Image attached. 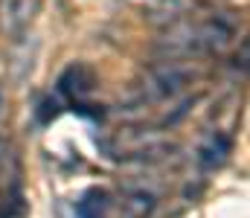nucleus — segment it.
<instances>
[{
    "mask_svg": "<svg viewBox=\"0 0 250 218\" xmlns=\"http://www.w3.org/2000/svg\"><path fill=\"white\" fill-rule=\"evenodd\" d=\"M233 38H236V20L233 18L212 15V18L198 20V23L181 20L160 41V53L166 59H192L201 53H221L233 44Z\"/></svg>",
    "mask_w": 250,
    "mask_h": 218,
    "instance_id": "1",
    "label": "nucleus"
},
{
    "mask_svg": "<svg viewBox=\"0 0 250 218\" xmlns=\"http://www.w3.org/2000/svg\"><path fill=\"white\" fill-rule=\"evenodd\" d=\"M195 79V70L184 64L181 59H169L157 67H151L146 76V84H143V93L148 99H172L178 96L189 81Z\"/></svg>",
    "mask_w": 250,
    "mask_h": 218,
    "instance_id": "2",
    "label": "nucleus"
},
{
    "mask_svg": "<svg viewBox=\"0 0 250 218\" xmlns=\"http://www.w3.org/2000/svg\"><path fill=\"white\" fill-rule=\"evenodd\" d=\"M41 0H0V32L21 35L38 15Z\"/></svg>",
    "mask_w": 250,
    "mask_h": 218,
    "instance_id": "3",
    "label": "nucleus"
},
{
    "mask_svg": "<svg viewBox=\"0 0 250 218\" xmlns=\"http://www.w3.org/2000/svg\"><path fill=\"white\" fill-rule=\"evenodd\" d=\"M59 90H62L64 96L73 99V105L84 102L96 90V73L90 70L87 64H70L62 73V79H59Z\"/></svg>",
    "mask_w": 250,
    "mask_h": 218,
    "instance_id": "4",
    "label": "nucleus"
},
{
    "mask_svg": "<svg viewBox=\"0 0 250 218\" xmlns=\"http://www.w3.org/2000/svg\"><path fill=\"white\" fill-rule=\"evenodd\" d=\"M230 151H233V140L224 131H212V134L204 137V143L198 145V163L204 169H221L227 163Z\"/></svg>",
    "mask_w": 250,
    "mask_h": 218,
    "instance_id": "5",
    "label": "nucleus"
},
{
    "mask_svg": "<svg viewBox=\"0 0 250 218\" xmlns=\"http://www.w3.org/2000/svg\"><path fill=\"white\" fill-rule=\"evenodd\" d=\"M111 207V198L105 189H87L79 201H76V216L79 218H105Z\"/></svg>",
    "mask_w": 250,
    "mask_h": 218,
    "instance_id": "6",
    "label": "nucleus"
},
{
    "mask_svg": "<svg viewBox=\"0 0 250 218\" xmlns=\"http://www.w3.org/2000/svg\"><path fill=\"white\" fill-rule=\"evenodd\" d=\"M154 195L146 192V189H134L123 198V207H120V218H148L154 210Z\"/></svg>",
    "mask_w": 250,
    "mask_h": 218,
    "instance_id": "7",
    "label": "nucleus"
},
{
    "mask_svg": "<svg viewBox=\"0 0 250 218\" xmlns=\"http://www.w3.org/2000/svg\"><path fill=\"white\" fill-rule=\"evenodd\" d=\"M56 117H59V102L47 96V99L41 102V108H38V119H41V122H50V119H56Z\"/></svg>",
    "mask_w": 250,
    "mask_h": 218,
    "instance_id": "8",
    "label": "nucleus"
},
{
    "mask_svg": "<svg viewBox=\"0 0 250 218\" xmlns=\"http://www.w3.org/2000/svg\"><path fill=\"white\" fill-rule=\"evenodd\" d=\"M3 163H6V143L0 140V169H3Z\"/></svg>",
    "mask_w": 250,
    "mask_h": 218,
    "instance_id": "9",
    "label": "nucleus"
},
{
    "mask_svg": "<svg viewBox=\"0 0 250 218\" xmlns=\"http://www.w3.org/2000/svg\"><path fill=\"white\" fill-rule=\"evenodd\" d=\"M3 108H6V102H3V90H0V119H3Z\"/></svg>",
    "mask_w": 250,
    "mask_h": 218,
    "instance_id": "10",
    "label": "nucleus"
}]
</instances>
